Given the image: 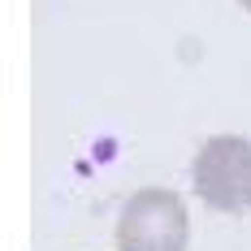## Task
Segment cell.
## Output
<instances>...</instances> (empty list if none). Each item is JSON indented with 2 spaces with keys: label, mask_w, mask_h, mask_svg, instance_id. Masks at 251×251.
Returning <instances> with one entry per match:
<instances>
[{
  "label": "cell",
  "mask_w": 251,
  "mask_h": 251,
  "mask_svg": "<svg viewBox=\"0 0 251 251\" xmlns=\"http://www.w3.org/2000/svg\"><path fill=\"white\" fill-rule=\"evenodd\" d=\"M191 243V217L182 195L165 186L134 191L117 221V251H186Z\"/></svg>",
  "instance_id": "obj_1"
},
{
  "label": "cell",
  "mask_w": 251,
  "mask_h": 251,
  "mask_svg": "<svg viewBox=\"0 0 251 251\" xmlns=\"http://www.w3.org/2000/svg\"><path fill=\"white\" fill-rule=\"evenodd\" d=\"M238 4H243V9H251V0H238Z\"/></svg>",
  "instance_id": "obj_3"
},
{
  "label": "cell",
  "mask_w": 251,
  "mask_h": 251,
  "mask_svg": "<svg viewBox=\"0 0 251 251\" xmlns=\"http://www.w3.org/2000/svg\"><path fill=\"white\" fill-rule=\"evenodd\" d=\"M195 195L217 212H247L251 208V139L243 134H212L195 151Z\"/></svg>",
  "instance_id": "obj_2"
}]
</instances>
